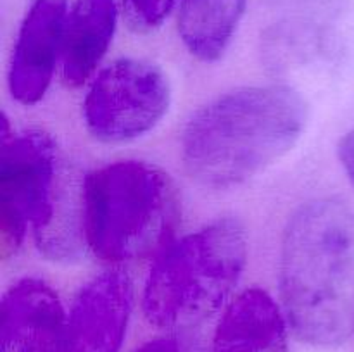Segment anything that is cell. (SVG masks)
I'll use <instances>...</instances> for the list:
<instances>
[{
	"label": "cell",
	"instance_id": "3957f363",
	"mask_svg": "<svg viewBox=\"0 0 354 352\" xmlns=\"http://www.w3.org/2000/svg\"><path fill=\"white\" fill-rule=\"evenodd\" d=\"M86 248L107 264L159 255L180 223L171 176L152 162L124 159L100 166L82 182Z\"/></svg>",
	"mask_w": 354,
	"mask_h": 352
},
{
	"label": "cell",
	"instance_id": "7a4b0ae2",
	"mask_svg": "<svg viewBox=\"0 0 354 352\" xmlns=\"http://www.w3.org/2000/svg\"><path fill=\"white\" fill-rule=\"evenodd\" d=\"M306 123V100L290 86L232 90L189 117L180 140L183 166L207 188L237 186L292 150Z\"/></svg>",
	"mask_w": 354,
	"mask_h": 352
},
{
	"label": "cell",
	"instance_id": "4fadbf2b",
	"mask_svg": "<svg viewBox=\"0 0 354 352\" xmlns=\"http://www.w3.org/2000/svg\"><path fill=\"white\" fill-rule=\"evenodd\" d=\"M178 0H120L121 14L133 33L149 35L159 30Z\"/></svg>",
	"mask_w": 354,
	"mask_h": 352
},
{
	"label": "cell",
	"instance_id": "8fae6325",
	"mask_svg": "<svg viewBox=\"0 0 354 352\" xmlns=\"http://www.w3.org/2000/svg\"><path fill=\"white\" fill-rule=\"evenodd\" d=\"M116 0H73L62 43V78L71 88L95 72L113 43L118 24Z\"/></svg>",
	"mask_w": 354,
	"mask_h": 352
},
{
	"label": "cell",
	"instance_id": "52a82bcc",
	"mask_svg": "<svg viewBox=\"0 0 354 352\" xmlns=\"http://www.w3.org/2000/svg\"><path fill=\"white\" fill-rule=\"evenodd\" d=\"M133 309V282L106 269L82 286L66 320L62 352H120Z\"/></svg>",
	"mask_w": 354,
	"mask_h": 352
},
{
	"label": "cell",
	"instance_id": "6da1fadb",
	"mask_svg": "<svg viewBox=\"0 0 354 352\" xmlns=\"http://www.w3.org/2000/svg\"><path fill=\"white\" fill-rule=\"evenodd\" d=\"M280 293L299 340L332 347L354 337V209L344 200H310L290 216Z\"/></svg>",
	"mask_w": 354,
	"mask_h": 352
},
{
	"label": "cell",
	"instance_id": "7c38bea8",
	"mask_svg": "<svg viewBox=\"0 0 354 352\" xmlns=\"http://www.w3.org/2000/svg\"><path fill=\"white\" fill-rule=\"evenodd\" d=\"M245 7L248 0H182L178 35L187 50L203 62L223 57Z\"/></svg>",
	"mask_w": 354,
	"mask_h": 352
},
{
	"label": "cell",
	"instance_id": "277c9868",
	"mask_svg": "<svg viewBox=\"0 0 354 352\" xmlns=\"http://www.w3.org/2000/svg\"><path fill=\"white\" fill-rule=\"evenodd\" d=\"M245 262L248 233L234 217H220L171 242L145 282V320L168 331L204 323L234 292Z\"/></svg>",
	"mask_w": 354,
	"mask_h": 352
},
{
	"label": "cell",
	"instance_id": "9c48e42d",
	"mask_svg": "<svg viewBox=\"0 0 354 352\" xmlns=\"http://www.w3.org/2000/svg\"><path fill=\"white\" fill-rule=\"evenodd\" d=\"M66 314L57 292L38 278L10 286L0 307V352H62Z\"/></svg>",
	"mask_w": 354,
	"mask_h": 352
},
{
	"label": "cell",
	"instance_id": "ba28073f",
	"mask_svg": "<svg viewBox=\"0 0 354 352\" xmlns=\"http://www.w3.org/2000/svg\"><path fill=\"white\" fill-rule=\"evenodd\" d=\"M69 0H30L9 64V92L23 106L40 102L62 57Z\"/></svg>",
	"mask_w": 354,
	"mask_h": 352
},
{
	"label": "cell",
	"instance_id": "5bb4252c",
	"mask_svg": "<svg viewBox=\"0 0 354 352\" xmlns=\"http://www.w3.org/2000/svg\"><path fill=\"white\" fill-rule=\"evenodd\" d=\"M135 352H204V349L196 338L180 331H173L169 335L145 342Z\"/></svg>",
	"mask_w": 354,
	"mask_h": 352
},
{
	"label": "cell",
	"instance_id": "8992f818",
	"mask_svg": "<svg viewBox=\"0 0 354 352\" xmlns=\"http://www.w3.org/2000/svg\"><path fill=\"white\" fill-rule=\"evenodd\" d=\"M171 102L168 76L144 59H118L90 85L83 102L88 133L104 144H127L154 130Z\"/></svg>",
	"mask_w": 354,
	"mask_h": 352
},
{
	"label": "cell",
	"instance_id": "9a60e30c",
	"mask_svg": "<svg viewBox=\"0 0 354 352\" xmlns=\"http://www.w3.org/2000/svg\"><path fill=\"white\" fill-rule=\"evenodd\" d=\"M337 155L342 168H344L346 175H348L349 182H351L354 186V130L348 131V133L339 140Z\"/></svg>",
	"mask_w": 354,
	"mask_h": 352
},
{
	"label": "cell",
	"instance_id": "5b68a950",
	"mask_svg": "<svg viewBox=\"0 0 354 352\" xmlns=\"http://www.w3.org/2000/svg\"><path fill=\"white\" fill-rule=\"evenodd\" d=\"M0 155V254L9 259L33 233L47 237L82 206V185L59 162L54 138L44 130L9 133L3 119Z\"/></svg>",
	"mask_w": 354,
	"mask_h": 352
},
{
	"label": "cell",
	"instance_id": "30bf717a",
	"mask_svg": "<svg viewBox=\"0 0 354 352\" xmlns=\"http://www.w3.org/2000/svg\"><path fill=\"white\" fill-rule=\"evenodd\" d=\"M211 352H287L286 314L265 290H244L218 321Z\"/></svg>",
	"mask_w": 354,
	"mask_h": 352
}]
</instances>
